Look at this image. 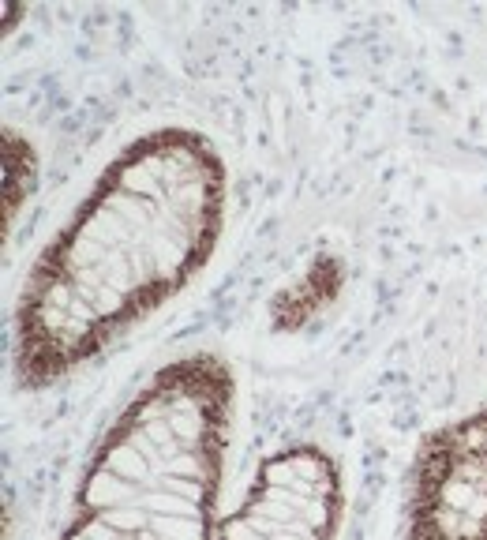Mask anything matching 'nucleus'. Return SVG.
<instances>
[{
	"mask_svg": "<svg viewBox=\"0 0 487 540\" xmlns=\"http://www.w3.org/2000/svg\"><path fill=\"white\" fill-rule=\"evenodd\" d=\"M225 169L207 139L158 132L124 150L45 248L15 315V368L49 383L173 297L222 229Z\"/></svg>",
	"mask_w": 487,
	"mask_h": 540,
	"instance_id": "obj_1",
	"label": "nucleus"
},
{
	"mask_svg": "<svg viewBox=\"0 0 487 540\" xmlns=\"http://www.w3.org/2000/svg\"><path fill=\"white\" fill-rule=\"evenodd\" d=\"M413 540H487V417L461 420L424 450Z\"/></svg>",
	"mask_w": 487,
	"mask_h": 540,
	"instance_id": "obj_2",
	"label": "nucleus"
}]
</instances>
